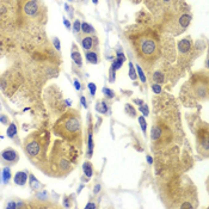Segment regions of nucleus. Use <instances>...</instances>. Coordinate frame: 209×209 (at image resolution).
Wrapping results in <instances>:
<instances>
[{"label":"nucleus","mask_w":209,"mask_h":209,"mask_svg":"<svg viewBox=\"0 0 209 209\" xmlns=\"http://www.w3.org/2000/svg\"><path fill=\"white\" fill-rule=\"evenodd\" d=\"M29 185L31 186V189L32 190H38L42 185H41V183L37 181L36 178H35V176H32V174H30L29 176Z\"/></svg>","instance_id":"10"},{"label":"nucleus","mask_w":209,"mask_h":209,"mask_svg":"<svg viewBox=\"0 0 209 209\" xmlns=\"http://www.w3.org/2000/svg\"><path fill=\"white\" fill-rule=\"evenodd\" d=\"M64 24L67 27H71V23H69V22H68V20H67L66 18H64Z\"/></svg>","instance_id":"39"},{"label":"nucleus","mask_w":209,"mask_h":209,"mask_svg":"<svg viewBox=\"0 0 209 209\" xmlns=\"http://www.w3.org/2000/svg\"><path fill=\"white\" fill-rule=\"evenodd\" d=\"M139 123H140V127H141L144 134H145L146 130H147V122H146V119L144 116H140V117H139Z\"/></svg>","instance_id":"21"},{"label":"nucleus","mask_w":209,"mask_h":209,"mask_svg":"<svg viewBox=\"0 0 209 209\" xmlns=\"http://www.w3.org/2000/svg\"><path fill=\"white\" fill-rule=\"evenodd\" d=\"M153 80L157 82V84H160V82H164V75L163 73L160 71H157V72L153 73Z\"/></svg>","instance_id":"20"},{"label":"nucleus","mask_w":209,"mask_h":209,"mask_svg":"<svg viewBox=\"0 0 209 209\" xmlns=\"http://www.w3.org/2000/svg\"><path fill=\"white\" fill-rule=\"evenodd\" d=\"M147 161H148V164H152V163H153V159H152V157L147 155Z\"/></svg>","instance_id":"40"},{"label":"nucleus","mask_w":209,"mask_h":209,"mask_svg":"<svg viewBox=\"0 0 209 209\" xmlns=\"http://www.w3.org/2000/svg\"><path fill=\"white\" fill-rule=\"evenodd\" d=\"M164 1H165V2H169V1H171V0H164Z\"/></svg>","instance_id":"43"},{"label":"nucleus","mask_w":209,"mask_h":209,"mask_svg":"<svg viewBox=\"0 0 209 209\" xmlns=\"http://www.w3.org/2000/svg\"><path fill=\"white\" fill-rule=\"evenodd\" d=\"M137 67V73H139V78H140V80L142 82H146V77H145V73L142 71V68L140 67V66H136Z\"/></svg>","instance_id":"26"},{"label":"nucleus","mask_w":209,"mask_h":209,"mask_svg":"<svg viewBox=\"0 0 209 209\" xmlns=\"http://www.w3.org/2000/svg\"><path fill=\"white\" fill-rule=\"evenodd\" d=\"M11 177H12L11 169L10 167H4V170H2V181H4V183H9Z\"/></svg>","instance_id":"15"},{"label":"nucleus","mask_w":209,"mask_h":209,"mask_svg":"<svg viewBox=\"0 0 209 209\" xmlns=\"http://www.w3.org/2000/svg\"><path fill=\"white\" fill-rule=\"evenodd\" d=\"M80 103L82 104V107H87V103H86V99H85V97L84 96H82V98H80Z\"/></svg>","instance_id":"36"},{"label":"nucleus","mask_w":209,"mask_h":209,"mask_svg":"<svg viewBox=\"0 0 209 209\" xmlns=\"http://www.w3.org/2000/svg\"><path fill=\"white\" fill-rule=\"evenodd\" d=\"M103 93H104L108 98H114V97H115V92L112 91V90H110V89H108V87H104V89H103Z\"/></svg>","instance_id":"25"},{"label":"nucleus","mask_w":209,"mask_h":209,"mask_svg":"<svg viewBox=\"0 0 209 209\" xmlns=\"http://www.w3.org/2000/svg\"><path fill=\"white\" fill-rule=\"evenodd\" d=\"M72 59H73V61L75 62V64L78 65V66H82V56H80V53L77 50H73L72 52Z\"/></svg>","instance_id":"16"},{"label":"nucleus","mask_w":209,"mask_h":209,"mask_svg":"<svg viewBox=\"0 0 209 209\" xmlns=\"http://www.w3.org/2000/svg\"><path fill=\"white\" fill-rule=\"evenodd\" d=\"M53 43H54V47L57 49V50H60L61 49V46H60V41L57 40V38H54L53 40Z\"/></svg>","instance_id":"33"},{"label":"nucleus","mask_w":209,"mask_h":209,"mask_svg":"<svg viewBox=\"0 0 209 209\" xmlns=\"http://www.w3.org/2000/svg\"><path fill=\"white\" fill-rule=\"evenodd\" d=\"M164 129L165 126L163 123H157L155 126L152 127V141H160L164 136Z\"/></svg>","instance_id":"5"},{"label":"nucleus","mask_w":209,"mask_h":209,"mask_svg":"<svg viewBox=\"0 0 209 209\" xmlns=\"http://www.w3.org/2000/svg\"><path fill=\"white\" fill-rule=\"evenodd\" d=\"M89 157H91L92 155V151H93V141H92V133L90 132V134H89Z\"/></svg>","instance_id":"24"},{"label":"nucleus","mask_w":209,"mask_h":209,"mask_svg":"<svg viewBox=\"0 0 209 209\" xmlns=\"http://www.w3.org/2000/svg\"><path fill=\"white\" fill-rule=\"evenodd\" d=\"M82 23H80V20L79 19H77L75 22H74V24H73V30H74V32H79L82 29Z\"/></svg>","instance_id":"27"},{"label":"nucleus","mask_w":209,"mask_h":209,"mask_svg":"<svg viewBox=\"0 0 209 209\" xmlns=\"http://www.w3.org/2000/svg\"><path fill=\"white\" fill-rule=\"evenodd\" d=\"M74 82V87H75V90H77V91H79V90L82 89L79 80H78V79H74V82Z\"/></svg>","instance_id":"34"},{"label":"nucleus","mask_w":209,"mask_h":209,"mask_svg":"<svg viewBox=\"0 0 209 209\" xmlns=\"http://www.w3.org/2000/svg\"><path fill=\"white\" fill-rule=\"evenodd\" d=\"M115 77H116V69L115 68H110V82H115Z\"/></svg>","instance_id":"30"},{"label":"nucleus","mask_w":209,"mask_h":209,"mask_svg":"<svg viewBox=\"0 0 209 209\" xmlns=\"http://www.w3.org/2000/svg\"><path fill=\"white\" fill-rule=\"evenodd\" d=\"M53 132L56 136L64 139L69 145L78 146V148H80L82 145L80 112L74 109L67 110L64 115H61V117L55 122Z\"/></svg>","instance_id":"1"},{"label":"nucleus","mask_w":209,"mask_h":209,"mask_svg":"<svg viewBox=\"0 0 209 209\" xmlns=\"http://www.w3.org/2000/svg\"><path fill=\"white\" fill-rule=\"evenodd\" d=\"M124 111L127 112L128 115L133 116V117H135V116H136V110L134 109V107H133V105H130V104H126V107H124Z\"/></svg>","instance_id":"19"},{"label":"nucleus","mask_w":209,"mask_h":209,"mask_svg":"<svg viewBox=\"0 0 209 209\" xmlns=\"http://www.w3.org/2000/svg\"><path fill=\"white\" fill-rule=\"evenodd\" d=\"M136 56L139 60L144 64L152 65L157 61V59L160 55V47L158 43V40L153 35L146 32L140 34L130 38Z\"/></svg>","instance_id":"2"},{"label":"nucleus","mask_w":209,"mask_h":209,"mask_svg":"<svg viewBox=\"0 0 209 209\" xmlns=\"http://www.w3.org/2000/svg\"><path fill=\"white\" fill-rule=\"evenodd\" d=\"M0 122L2 124H9V118L6 115H0Z\"/></svg>","instance_id":"32"},{"label":"nucleus","mask_w":209,"mask_h":209,"mask_svg":"<svg viewBox=\"0 0 209 209\" xmlns=\"http://www.w3.org/2000/svg\"><path fill=\"white\" fill-rule=\"evenodd\" d=\"M152 91L154 92V93H157V94L161 93V86H160L159 84H157V82L152 84Z\"/></svg>","instance_id":"28"},{"label":"nucleus","mask_w":209,"mask_h":209,"mask_svg":"<svg viewBox=\"0 0 209 209\" xmlns=\"http://www.w3.org/2000/svg\"><path fill=\"white\" fill-rule=\"evenodd\" d=\"M123 61H124V60H122V59H118V57H117V59H116V60L112 62L111 67H112V68H115V69H118V68H121V66L123 65Z\"/></svg>","instance_id":"23"},{"label":"nucleus","mask_w":209,"mask_h":209,"mask_svg":"<svg viewBox=\"0 0 209 209\" xmlns=\"http://www.w3.org/2000/svg\"><path fill=\"white\" fill-rule=\"evenodd\" d=\"M6 134H7V136H9L10 139H13V137L17 135V127H16L15 123H10L9 128H7V130H6Z\"/></svg>","instance_id":"12"},{"label":"nucleus","mask_w":209,"mask_h":209,"mask_svg":"<svg viewBox=\"0 0 209 209\" xmlns=\"http://www.w3.org/2000/svg\"><path fill=\"white\" fill-rule=\"evenodd\" d=\"M6 208H17V204L15 202H10V203H7Z\"/></svg>","instance_id":"35"},{"label":"nucleus","mask_w":209,"mask_h":209,"mask_svg":"<svg viewBox=\"0 0 209 209\" xmlns=\"http://www.w3.org/2000/svg\"><path fill=\"white\" fill-rule=\"evenodd\" d=\"M134 103H136V104H139V105H141V104H144V102L140 99H135L134 100Z\"/></svg>","instance_id":"41"},{"label":"nucleus","mask_w":209,"mask_h":209,"mask_svg":"<svg viewBox=\"0 0 209 209\" xmlns=\"http://www.w3.org/2000/svg\"><path fill=\"white\" fill-rule=\"evenodd\" d=\"M49 141V133H34L30 136H27L24 141V151L27 153V158L31 160H35L41 158L42 155H46V148Z\"/></svg>","instance_id":"3"},{"label":"nucleus","mask_w":209,"mask_h":209,"mask_svg":"<svg viewBox=\"0 0 209 209\" xmlns=\"http://www.w3.org/2000/svg\"><path fill=\"white\" fill-rule=\"evenodd\" d=\"M0 159H1V161L4 164L15 165L19 160V155L16 149H13L12 147H9V148H5L4 151H1Z\"/></svg>","instance_id":"4"},{"label":"nucleus","mask_w":209,"mask_h":209,"mask_svg":"<svg viewBox=\"0 0 209 209\" xmlns=\"http://www.w3.org/2000/svg\"><path fill=\"white\" fill-rule=\"evenodd\" d=\"M191 47H192V41L190 40V37L183 38L182 41L178 42V49H179V52L183 53V54L188 53L191 49Z\"/></svg>","instance_id":"7"},{"label":"nucleus","mask_w":209,"mask_h":209,"mask_svg":"<svg viewBox=\"0 0 209 209\" xmlns=\"http://www.w3.org/2000/svg\"><path fill=\"white\" fill-rule=\"evenodd\" d=\"M13 181H15V183H16L17 185H20V186L25 185L27 182V173L25 172V171H18V172L15 174Z\"/></svg>","instance_id":"8"},{"label":"nucleus","mask_w":209,"mask_h":209,"mask_svg":"<svg viewBox=\"0 0 209 209\" xmlns=\"http://www.w3.org/2000/svg\"><path fill=\"white\" fill-rule=\"evenodd\" d=\"M89 89H90V92H91L92 96H94V93H96V90H97L96 85H94L93 82H90V84H89Z\"/></svg>","instance_id":"31"},{"label":"nucleus","mask_w":209,"mask_h":209,"mask_svg":"<svg viewBox=\"0 0 209 209\" xmlns=\"http://www.w3.org/2000/svg\"><path fill=\"white\" fill-rule=\"evenodd\" d=\"M86 60L89 62H91V64L96 65L98 62V55L96 53H93V52H89V53H86Z\"/></svg>","instance_id":"14"},{"label":"nucleus","mask_w":209,"mask_h":209,"mask_svg":"<svg viewBox=\"0 0 209 209\" xmlns=\"http://www.w3.org/2000/svg\"><path fill=\"white\" fill-rule=\"evenodd\" d=\"M97 111H99L100 114H107L108 112V104L105 102H99L96 107Z\"/></svg>","instance_id":"18"},{"label":"nucleus","mask_w":209,"mask_h":209,"mask_svg":"<svg viewBox=\"0 0 209 209\" xmlns=\"http://www.w3.org/2000/svg\"><path fill=\"white\" fill-rule=\"evenodd\" d=\"M129 77H130V79H133V80H135L137 77H136V72H135V69H134V66L132 62H129Z\"/></svg>","instance_id":"22"},{"label":"nucleus","mask_w":209,"mask_h":209,"mask_svg":"<svg viewBox=\"0 0 209 209\" xmlns=\"http://www.w3.org/2000/svg\"><path fill=\"white\" fill-rule=\"evenodd\" d=\"M37 10H38V4H37L36 0H29L27 4L24 5V11L29 16L36 15Z\"/></svg>","instance_id":"6"},{"label":"nucleus","mask_w":209,"mask_h":209,"mask_svg":"<svg viewBox=\"0 0 209 209\" xmlns=\"http://www.w3.org/2000/svg\"><path fill=\"white\" fill-rule=\"evenodd\" d=\"M190 20H191V16H189V15H182V16H181V18H179V24H181V27H183L182 30H184L185 27H189Z\"/></svg>","instance_id":"11"},{"label":"nucleus","mask_w":209,"mask_h":209,"mask_svg":"<svg viewBox=\"0 0 209 209\" xmlns=\"http://www.w3.org/2000/svg\"><path fill=\"white\" fill-rule=\"evenodd\" d=\"M93 38H94V37H90V36H86L82 38V46L85 50H89V49L92 48V46H93Z\"/></svg>","instance_id":"9"},{"label":"nucleus","mask_w":209,"mask_h":209,"mask_svg":"<svg viewBox=\"0 0 209 209\" xmlns=\"http://www.w3.org/2000/svg\"><path fill=\"white\" fill-rule=\"evenodd\" d=\"M92 1H93L94 4H98V0H92Z\"/></svg>","instance_id":"42"},{"label":"nucleus","mask_w":209,"mask_h":209,"mask_svg":"<svg viewBox=\"0 0 209 209\" xmlns=\"http://www.w3.org/2000/svg\"><path fill=\"white\" fill-rule=\"evenodd\" d=\"M82 170H84V173H85L86 177H91L92 174H93L92 165H91V163H89V161L84 163V165H82Z\"/></svg>","instance_id":"13"},{"label":"nucleus","mask_w":209,"mask_h":209,"mask_svg":"<svg viewBox=\"0 0 209 209\" xmlns=\"http://www.w3.org/2000/svg\"><path fill=\"white\" fill-rule=\"evenodd\" d=\"M82 31L85 34H94V29L89 23H82Z\"/></svg>","instance_id":"17"},{"label":"nucleus","mask_w":209,"mask_h":209,"mask_svg":"<svg viewBox=\"0 0 209 209\" xmlns=\"http://www.w3.org/2000/svg\"><path fill=\"white\" fill-rule=\"evenodd\" d=\"M140 111H141V112H142V114H144V116H147V115H148V114H149V110H148V107H147V105H146L145 103H144V104H141V105H140Z\"/></svg>","instance_id":"29"},{"label":"nucleus","mask_w":209,"mask_h":209,"mask_svg":"<svg viewBox=\"0 0 209 209\" xmlns=\"http://www.w3.org/2000/svg\"><path fill=\"white\" fill-rule=\"evenodd\" d=\"M85 208H96V204L94 203H87Z\"/></svg>","instance_id":"38"},{"label":"nucleus","mask_w":209,"mask_h":209,"mask_svg":"<svg viewBox=\"0 0 209 209\" xmlns=\"http://www.w3.org/2000/svg\"><path fill=\"white\" fill-rule=\"evenodd\" d=\"M93 190H94V194H98V192H99V190H100V185H99V184H97V185L94 186V189H93Z\"/></svg>","instance_id":"37"}]
</instances>
